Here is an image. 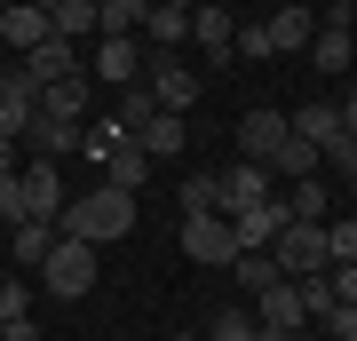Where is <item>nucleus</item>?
<instances>
[{"mask_svg": "<svg viewBox=\"0 0 357 341\" xmlns=\"http://www.w3.org/2000/svg\"><path fill=\"white\" fill-rule=\"evenodd\" d=\"M56 230H64V238H88V246H103V238H128V230H135V190H112V183L79 190V199H64Z\"/></svg>", "mask_w": 357, "mask_h": 341, "instance_id": "1", "label": "nucleus"}, {"mask_svg": "<svg viewBox=\"0 0 357 341\" xmlns=\"http://www.w3.org/2000/svg\"><path fill=\"white\" fill-rule=\"evenodd\" d=\"M40 286H48L56 302H79V294H96V246H88V238H64V230H56L48 262H40Z\"/></svg>", "mask_w": 357, "mask_h": 341, "instance_id": "2", "label": "nucleus"}, {"mask_svg": "<svg viewBox=\"0 0 357 341\" xmlns=\"http://www.w3.org/2000/svg\"><path fill=\"white\" fill-rule=\"evenodd\" d=\"M143 88L159 96V112H183V119H191V103H199V72H191L175 48H143Z\"/></svg>", "mask_w": 357, "mask_h": 341, "instance_id": "3", "label": "nucleus"}, {"mask_svg": "<svg viewBox=\"0 0 357 341\" xmlns=\"http://www.w3.org/2000/svg\"><path fill=\"white\" fill-rule=\"evenodd\" d=\"M270 262H278V278H318L333 262L326 254V222H286L278 238H270Z\"/></svg>", "mask_w": 357, "mask_h": 341, "instance_id": "4", "label": "nucleus"}, {"mask_svg": "<svg viewBox=\"0 0 357 341\" xmlns=\"http://www.w3.org/2000/svg\"><path fill=\"white\" fill-rule=\"evenodd\" d=\"M183 254L206 270H230V254H238V230H230V215H183Z\"/></svg>", "mask_w": 357, "mask_h": 341, "instance_id": "5", "label": "nucleus"}, {"mask_svg": "<svg viewBox=\"0 0 357 341\" xmlns=\"http://www.w3.org/2000/svg\"><path fill=\"white\" fill-rule=\"evenodd\" d=\"M88 79H112V88H135L143 79V40L135 32H103L88 56Z\"/></svg>", "mask_w": 357, "mask_h": 341, "instance_id": "6", "label": "nucleus"}, {"mask_svg": "<svg viewBox=\"0 0 357 341\" xmlns=\"http://www.w3.org/2000/svg\"><path fill=\"white\" fill-rule=\"evenodd\" d=\"M32 112H40V79H24V63H8V72H0V135L24 143Z\"/></svg>", "mask_w": 357, "mask_h": 341, "instance_id": "7", "label": "nucleus"}, {"mask_svg": "<svg viewBox=\"0 0 357 341\" xmlns=\"http://www.w3.org/2000/svg\"><path fill=\"white\" fill-rule=\"evenodd\" d=\"M16 63H24V79H40V88H56V79L88 72V63H79V40H64V32H48L32 56H16Z\"/></svg>", "mask_w": 357, "mask_h": 341, "instance_id": "8", "label": "nucleus"}, {"mask_svg": "<svg viewBox=\"0 0 357 341\" xmlns=\"http://www.w3.org/2000/svg\"><path fill=\"white\" fill-rule=\"evenodd\" d=\"M215 183H222L215 215H246V206H262V199H270V183H278V175H270L262 159H246V167H230V175H215Z\"/></svg>", "mask_w": 357, "mask_h": 341, "instance_id": "9", "label": "nucleus"}, {"mask_svg": "<svg viewBox=\"0 0 357 341\" xmlns=\"http://www.w3.org/2000/svg\"><path fill=\"white\" fill-rule=\"evenodd\" d=\"M24 151H32V159H56V167H64V159L79 151V119H56V112H32V127H24Z\"/></svg>", "mask_w": 357, "mask_h": 341, "instance_id": "10", "label": "nucleus"}, {"mask_svg": "<svg viewBox=\"0 0 357 341\" xmlns=\"http://www.w3.org/2000/svg\"><path fill=\"white\" fill-rule=\"evenodd\" d=\"M255 317H262V326H286V333H310V302H302V286H294V278L262 286V294H255Z\"/></svg>", "mask_w": 357, "mask_h": 341, "instance_id": "11", "label": "nucleus"}, {"mask_svg": "<svg viewBox=\"0 0 357 341\" xmlns=\"http://www.w3.org/2000/svg\"><path fill=\"white\" fill-rule=\"evenodd\" d=\"M24 215H40V222L64 215V167H56V159H32L24 167Z\"/></svg>", "mask_w": 357, "mask_h": 341, "instance_id": "12", "label": "nucleus"}, {"mask_svg": "<svg viewBox=\"0 0 357 341\" xmlns=\"http://www.w3.org/2000/svg\"><path fill=\"white\" fill-rule=\"evenodd\" d=\"M286 222H294V206L278 199V190H270L262 206H246V215H230V230H238V246H270V238H278Z\"/></svg>", "mask_w": 357, "mask_h": 341, "instance_id": "13", "label": "nucleus"}, {"mask_svg": "<svg viewBox=\"0 0 357 341\" xmlns=\"http://www.w3.org/2000/svg\"><path fill=\"white\" fill-rule=\"evenodd\" d=\"M56 24H48V16H40L32 8V0H16V8H0V48H16V56H32L40 48V40H48Z\"/></svg>", "mask_w": 357, "mask_h": 341, "instance_id": "14", "label": "nucleus"}, {"mask_svg": "<svg viewBox=\"0 0 357 341\" xmlns=\"http://www.w3.org/2000/svg\"><path fill=\"white\" fill-rule=\"evenodd\" d=\"M286 135H294L286 112H246V119H238V151H246V159H262V167H270V151H278Z\"/></svg>", "mask_w": 357, "mask_h": 341, "instance_id": "15", "label": "nucleus"}, {"mask_svg": "<svg viewBox=\"0 0 357 341\" xmlns=\"http://www.w3.org/2000/svg\"><path fill=\"white\" fill-rule=\"evenodd\" d=\"M135 143H143L151 159H175L183 143H191V119H183V112H151V119L135 127Z\"/></svg>", "mask_w": 357, "mask_h": 341, "instance_id": "16", "label": "nucleus"}, {"mask_svg": "<svg viewBox=\"0 0 357 341\" xmlns=\"http://www.w3.org/2000/svg\"><path fill=\"white\" fill-rule=\"evenodd\" d=\"M262 32H270V56H278V48H310V40H318V16L286 0L278 16H262Z\"/></svg>", "mask_w": 357, "mask_h": 341, "instance_id": "17", "label": "nucleus"}, {"mask_svg": "<svg viewBox=\"0 0 357 341\" xmlns=\"http://www.w3.org/2000/svg\"><path fill=\"white\" fill-rule=\"evenodd\" d=\"M143 175H151V151H143L135 135L119 143L112 159H103V183H112V190H143Z\"/></svg>", "mask_w": 357, "mask_h": 341, "instance_id": "18", "label": "nucleus"}, {"mask_svg": "<svg viewBox=\"0 0 357 341\" xmlns=\"http://www.w3.org/2000/svg\"><path fill=\"white\" fill-rule=\"evenodd\" d=\"M48 246H56V222H40V215H24V222H8V254L16 262H48Z\"/></svg>", "mask_w": 357, "mask_h": 341, "instance_id": "19", "label": "nucleus"}, {"mask_svg": "<svg viewBox=\"0 0 357 341\" xmlns=\"http://www.w3.org/2000/svg\"><path fill=\"white\" fill-rule=\"evenodd\" d=\"M143 40H151V48H183V40H191V8H167V0H151Z\"/></svg>", "mask_w": 357, "mask_h": 341, "instance_id": "20", "label": "nucleus"}, {"mask_svg": "<svg viewBox=\"0 0 357 341\" xmlns=\"http://www.w3.org/2000/svg\"><path fill=\"white\" fill-rule=\"evenodd\" d=\"M88 88H96L88 72H72V79H56V88H40V112H56V119H79V112H88Z\"/></svg>", "mask_w": 357, "mask_h": 341, "instance_id": "21", "label": "nucleus"}, {"mask_svg": "<svg viewBox=\"0 0 357 341\" xmlns=\"http://www.w3.org/2000/svg\"><path fill=\"white\" fill-rule=\"evenodd\" d=\"M318 167H326V151H318V143H302V135H286L278 151H270V175H294V183L318 175Z\"/></svg>", "mask_w": 357, "mask_h": 341, "instance_id": "22", "label": "nucleus"}, {"mask_svg": "<svg viewBox=\"0 0 357 341\" xmlns=\"http://www.w3.org/2000/svg\"><path fill=\"white\" fill-rule=\"evenodd\" d=\"M230 270H238V286H246V302H255L262 286H278V262H270V246H238V254H230Z\"/></svg>", "mask_w": 357, "mask_h": 341, "instance_id": "23", "label": "nucleus"}, {"mask_svg": "<svg viewBox=\"0 0 357 341\" xmlns=\"http://www.w3.org/2000/svg\"><path fill=\"white\" fill-rule=\"evenodd\" d=\"M286 127H294L302 143H318V151H326V143L342 135V112H333V103H310V112H286Z\"/></svg>", "mask_w": 357, "mask_h": 341, "instance_id": "24", "label": "nucleus"}, {"mask_svg": "<svg viewBox=\"0 0 357 341\" xmlns=\"http://www.w3.org/2000/svg\"><path fill=\"white\" fill-rule=\"evenodd\" d=\"M143 16H151V0H96V40L103 32H143Z\"/></svg>", "mask_w": 357, "mask_h": 341, "instance_id": "25", "label": "nucleus"}, {"mask_svg": "<svg viewBox=\"0 0 357 341\" xmlns=\"http://www.w3.org/2000/svg\"><path fill=\"white\" fill-rule=\"evenodd\" d=\"M310 56H318V72H349V56H357V40L342 24H318V40H310Z\"/></svg>", "mask_w": 357, "mask_h": 341, "instance_id": "26", "label": "nucleus"}, {"mask_svg": "<svg viewBox=\"0 0 357 341\" xmlns=\"http://www.w3.org/2000/svg\"><path fill=\"white\" fill-rule=\"evenodd\" d=\"M230 32H238V24H230L222 8H191V40H199L206 56H230Z\"/></svg>", "mask_w": 357, "mask_h": 341, "instance_id": "27", "label": "nucleus"}, {"mask_svg": "<svg viewBox=\"0 0 357 341\" xmlns=\"http://www.w3.org/2000/svg\"><path fill=\"white\" fill-rule=\"evenodd\" d=\"M119 143H128V127H119V119H88V127H79V151H88L96 167H103V159H112V151H119Z\"/></svg>", "mask_w": 357, "mask_h": 341, "instance_id": "28", "label": "nucleus"}, {"mask_svg": "<svg viewBox=\"0 0 357 341\" xmlns=\"http://www.w3.org/2000/svg\"><path fill=\"white\" fill-rule=\"evenodd\" d=\"M286 206H294V222H326V175H302L286 190Z\"/></svg>", "mask_w": 357, "mask_h": 341, "instance_id": "29", "label": "nucleus"}, {"mask_svg": "<svg viewBox=\"0 0 357 341\" xmlns=\"http://www.w3.org/2000/svg\"><path fill=\"white\" fill-rule=\"evenodd\" d=\"M64 40H96V0H56V16H48Z\"/></svg>", "mask_w": 357, "mask_h": 341, "instance_id": "30", "label": "nucleus"}, {"mask_svg": "<svg viewBox=\"0 0 357 341\" xmlns=\"http://www.w3.org/2000/svg\"><path fill=\"white\" fill-rule=\"evenodd\" d=\"M255 333H262V317H255V310H238V302L215 310V326H206V341H255Z\"/></svg>", "mask_w": 357, "mask_h": 341, "instance_id": "31", "label": "nucleus"}, {"mask_svg": "<svg viewBox=\"0 0 357 341\" xmlns=\"http://www.w3.org/2000/svg\"><path fill=\"white\" fill-rule=\"evenodd\" d=\"M151 112H159V96H151V88H143V79H135V88H128V103H119L112 119H119V127H128V135H135V127L151 119Z\"/></svg>", "mask_w": 357, "mask_h": 341, "instance_id": "32", "label": "nucleus"}, {"mask_svg": "<svg viewBox=\"0 0 357 341\" xmlns=\"http://www.w3.org/2000/svg\"><path fill=\"white\" fill-rule=\"evenodd\" d=\"M215 199H222L215 175H191V183H183V215H215Z\"/></svg>", "mask_w": 357, "mask_h": 341, "instance_id": "33", "label": "nucleus"}, {"mask_svg": "<svg viewBox=\"0 0 357 341\" xmlns=\"http://www.w3.org/2000/svg\"><path fill=\"white\" fill-rule=\"evenodd\" d=\"M326 254H333V262H357V215L349 222H326ZM326 262V270H333Z\"/></svg>", "mask_w": 357, "mask_h": 341, "instance_id": "34", "label": "nucleus"}, {"mask_svg": "<svg viewBox=\"0 0 357 341\" xmlns=\"http://www.w3.org/2000/svg\"><path fill=\"white\" fill-rule=\"evenodd\" d=\"M318 326H326V341H357V302H333Z\"/></svg>", "mask_w": 357, "mask_h": 341, "instance_id": "35", "label": "nucleus"}, {"mask_svg": "<svg viewBox=\"0 0 357 341\" xmlns=\"http://www.w3.org/2000/svg\"><path fill=\"white\" fill-rule=\"evenodd\" d=\"M0 222H24V167L0 175Z\"/></svg>", "mask_w": 357, "mask_h": 341, "instance_id": "36", "label": "nucleus"}, {"mask_svg": "<svg viewBox=\"0 0 357 341\" xmlns=\"http://www.w3.org/2000/svg\"><path fill=\"white\" fill-rule=\"evenodd\" d=\"M8 317H32V294L16 278H0V326H8Z\"/></svg>", "mask_w": 357, "mask_h": 341, "instance_id": "37", "label": "nucleus"}, {"mask_svg": "<svg viewBox=\"0 0 357 341\" xmlns=\"http://www.w3.org/2000/svg\"><path fill=\"white\" fill-rule=\"evenodd\" d=\"M230 56H270V32L262 24H238V32H230Z\"/></svg>", "mask_w": 357, "mask_h": 341, "instance_id": "38", "label": "nucleus"}, {"mask_svg": "<svg viewBox=\"0 0 357 341\" xmlns=\"http://www.w3.org/2000/svg\"><path fill=\"white\" fill-rule=\"evenodd\" d=\"M326 286H333V302H357V262H333Z\"/></svg>", "mask_w": 357, "mask_h": 341, "instance_id": "39", "label": "nucleus"}, {"mask_svg": "<svg viewBox=\"0 0 357 341\" xmlns=\"http://www.w3.org/2000/svg\"><path fill=\"white\" fill-rule=\"evenodd\" d=\"M0 341H40V326H32V317H8V326H0Z\"/></svg>", "mask_w": 357, "mask_h": 341, "instance_id": "40", "label": "nucleus"}, {"mask_svg": "<svg viewBox=\"0 0 357 341\" xmlns=\"http://www.w3.org/2000/svg\"><path fill=\"white\" fill-rule=\"evenodd\" d=\"M333 112H342V135L357 143V96H342V103H333Z\"/></svg>", "mask_w": 357, "mask_h": 341, "instance_id": "41", "label": "nucleus"}, {"mask_svg": "<svg viewBox=\"0 0 357 341\" xmlns=\"http://www.w3.org/2000/svg\"><path fill=\"white\" fill-rule=\"evenodd\" d=\"M0 175H16V143L8 135H0Z\"/></svg>", "mask_w": 357, "mask_h": 341, "instance_id": "42", "label": "nucleus"}, {"mask_svg": "<svg viewBox=\"0 0 357 341\" xmlns=\"http://www.w3.org/2000/svg\"><path fill=\"white\" fill-rule=\"evenodd\" d=\"M167 8H199V0H167Z\"/></svg>", "mask_w": 357, "mask_h": 341, "instance_id": "43", "label": "nucleus"}, {"mask_svg": "<svg viewBox=\"0 0 357 341\" xmlns=\"http://www.w3.org/2000/svg\"><path fill=\"white\" fill-rule=\"evenodd\" d=\"M0 8H16V0H0Z\"/></svg>", "mask_w": 357, "mask_h": 341, "instance_id": "44", "label": "nucleus"}, {"mask_svg": "<svg viewBox=\"0 0 357 341\" xmlns=\"http://www.w3.org/2000/svg\"><path fill=\"white\" fill-rule=\"evenodd\" d=\"M349 72H357V56H349Z\"/></svg>", "mask_w": 357, "mask_h": 341, "instance_id": "45", "label": "nucleus"}]
</instances>
